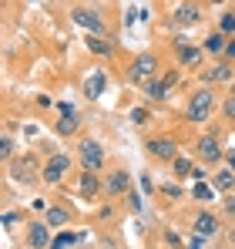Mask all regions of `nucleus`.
<instances>
[{"mask_svg":"<svg viewBox=\"0 0 235 249\" xmlns=\"http://www.w3.org/2000/svg\"><path fill=\"white\" fill-rule=\"evenodd\" d=\"M218 108V98H215V88H198L195 94L188 98L185 105V118L192 124H205L212 118V111Z\"/></svg>","mask_w":235,"mask_h":249,"instance_id":"nucleus-1","label":"nucleus"},{"mask_svg":"<svg viewBox=\"0 0 235 249\" xmlns=\"http://www.w3.org/2000/svg\"><path fill=\"white\" fill-rule=\"evenodd\" d=\"M78 168L81 172H91V175H101V168H104V148H101L98 138L84 135L78 142Z\"/></svg>","mask_w":235,"mask_h":249,"instance_id":"nucleus-2","label":"nucleus"},{"mask_svg":"<svg viewBox=\"0 0 235 249\" xmlns=\"http://www.w3.org/2000/svg\"><path fill=\"white\" fill-rule=\"evenodd\" d=\"M71 24L84 27L87 34L108 37V24H104V17L98 14V7H71Z\"/></svg>","mask_w":235,"mask_h":249,"instance_id":"nucleus-3","label":"nucleus"},{"mask_svg":"<svg viewBox=\"0 0 235 249\" xmlns=\"http://www.w3.org/2000/svg\"><path fill=\"white\" fill-rule=\"evenodd\" d=\"M71 165H74V162H71V155L54 152V155L40 165V182H44V185H61V182H64V175L71 172Z\"/></svg>","mask_w":235,"mask_h":249,"instance_id":"nucleus-4","label":"nucleus"},{"mask_svg":"<svg viewBox=\"0 0 235 249\" xmlns=\"http://www.w3.org/2000/svg\"><path fill=\"white\" fill-rule=\"evenodd\" d=\"M155 71H158L155 54H138V57L131 61V68H128V81L131 84H148L155 78Z\"/></svg>","mask_w":235,"mask_h":249,"instance_id":"nucleus-5","label":"nucleus"},{"mask_svg":"<svg viewBox=\"0 0 235 249\" xmlns=\"http://www.w3.org/2000/svg\"><path fill=\"white\" fill-rule=\"evenodd\" d=\"M7 175H10L14 182H24V185L37 182V178H40V172H37V159H34V155H20V159H14V162L7 165Z\"/></svg>","mask_w":235,"mask_h":249,"instance_id":"nucleus-6","label":"nucleus"},{"mask_svg":"<svg viewBox=\"0 0 235 249\" xmlns=\"http://www.w3.org/2000/svg\"><path fill=\"white\" fill-rule=\"evenodd\" d=\"M145 148H148V155L158 159V162H175V159H178V142H175L171 135H155V138H148Z\"/></svg>","mask_w":235,"mask_h":249,"instance_id":"nucleus-7","label":"nucleus"},{"mask_svg":"<svg viewBox=\"0 0 235 249\" xmlns=\"http://www.w3.org/2000/svg\"><path fill=\"white\" fill-rule=\"evenodd\" d=\"M101 189H104V199L128 196V192H131V175H128L124 168H111V172L101 178Z\"/></svg>","mask_w":235,"mask_h":249,"instance_id":"nucleus-8","label":"nucleus"},{"mask_svg":"<svg viewBox=\"0 0 235 249\" xmlns=\"http://www.w3.org/2000/svg\"><path fill=\"white\" fill-rule=\"evenodd\" d=\"M195 152H198V159L205 162V165H215L225 152H222V142H218V135H201L198 138V145H195Z\"/></svg>","mask_w":235,"mask_h":249,"instance_id":"nucleus-9","label":"nucleus"},{"mask_svg":"<svg viewBox=\"0 0 235 249\" xmlns=\"http://www.w3.org/2000/svg\"><path fill=\"white\" fill-rule=\"evenodd\" d=\"M192 232L205 236V239L218 236V232H222V226H218V215H215V212H208V209H201V212L195 215V222H192Z\"/></svg>","mask_w":235,"mask_h":249,"instance_id":"nucleus-10","label":"nucleus"},{"mask_svg":"<svg viewBox=\"0 0 235 249\" xmlns=\"http://www.w3.org/2000/svg\"><path fill=\"white\" fill-rule=\"evenodd\" d=\"M78 196L84 202H94V199H101L104 196V189H101V178L98 175H91V172H81L78 175Z\"/></svg>","mask_w":235,"mask_h":249,"instance_id":"nucleus-11","label":"nucleus"},{"mask_svg":"<svg viewBox=\"0 0 235 249\" xmlns=\"http://www.w3.org/2000/svg\"><path fill=\"white\" fill-rule=\"evenodd\" d=\"M171 20H175V27H192V24H198V20H201V10H198V3L185 0V3H178V7H175Z\"/></svg>","mask_w":235,"mask_h":249,"instance_id":"nucleus-12","label":"nucleus"},{"mask_svg":"<svg viewBox=\"0 0 235 249\" xmlns=\"http://www.w3.org/2000/svg\"><path fill=\"white\" fill-rule=\"evenodd\" d=\"M104 91H108V74H104V68H98V71H91L87 81H84V98H87V101H98Z\"/></svg>","mask_w":235,"mask_h":249,"instance_id":"nucleus-13","label":"nucleus"},{"mask_svg":"<svg viewBox=\"0 0 235 249\" xmlns=\"http://www.w3.org/2000/svg\"><path fill=\"white\" fill-rule=\"evenodd\" d=\"M229 78H232V64H229V61L198 71V81H201V84H218V81H229Z\"/></svg>","mask_w":235,"mask_h":249,"instance_id":"nucleus-14","label":"nucleus"},{"mask_svg":"<svg viewBox=\"0 0 235 249\" xmlns=\"http://www.w3.org/2000/svg\"><path fill=\"white\" fill-rule=\"evenodd\" d=\"M27 246L31 249H47L50 246V226H47V222H31V229H27Z\"/></svg>","mask_w":235,"mask_h":249,"instance_id":"nucleus-15","label":"nucleus"},{"mask_svg":"<svg viewBox=\"0 0 235 249\" xmlns=\"http://www.w3.org/2000/svg\"><path fill=\"white\" fill-rule=\"evenodd\" d=\"M78 128H81V115L71 108V111H64L57 122H54V131L61 135V138H71V135H78Z\"/></svg>","mask_w":235,"mask_h":249,"instance_id":"nucleus-16","label":"nucleus"},{"mask_svg":"<svg viewBox=\"0 0 235 249\" xmlns=\"http://www.w3.org/2000/svg\"><path fill=\"white\" fill-rule=\"evenodd\" d=\"M84 44H87V51H91V54H98V57H111V54H115V44H111V37L87 34V37H84Z\"/></svg>","mask_w":235,"mask_h":249,"instance_id":"nucleus-17","label":"nucleus"},{"mask_svg":"<svg viewBox=\"0 0 235 249\" xmlns=\"http://www.w3.org/2000/svg\"><path fill=\"white\" fill-rule=\"evenodd\" d=\"M44 222L50 226V229H61V226H67L71 222V212L64 206H47V212H44Z\"/></svg>","mask_w":235,"mask_h":249,"instance_id":"nucleus-18","label":"nucleus"},{"mask_svg":"<svg viewBox=\"0 0 235 249\" xmlns=\"http://www.w3.org/2000/svg\"><path fill=\"white\" fill-rule=\"evenodd\" d=\"M175 54H178V64H185V68H198V61H201V51L198 47H188V44L175 47Z\"/></svg>","mask_w":235,"mask_h":249,"instance_id":"nucleus-19","label":"nucleus"},{"mask_svg":"<svg viewBox=\"0 0 235 249\" xmlns=\"http://www.w3.org/2000/svg\"><path fill=\"white\" fill-rule=\"evenodd\" d=\"M212 185H215L218 192H225V196H229V192L235 189V172H232V168H222V172H215Z\"/></svg>","mask_w":235,"mask_h":249,"instance_id":"nucleus-20","label":"nucleus"},{"mask_svg":"<svg viewBox=\"0 0 235 249\" xmlns=\"http://www.w3.org/2000/svg\"><path fill=\"white\" fill-rule=\"evenodd\" d=\"M225 44H229V37H225L222 31H215V34H208V37L201 41V47L212 51V54H225Z\"/></svg>","mask_w":235,"mask_h":249,"instance_id":"nucleus-21","label":"nucleus"},{"mask_svg":"<svg viewBox=\"0 0 235 249\" xmlns=\"http://www.w3.org/2000/svg\"><path fill=\"white\" fill-rule=\"evenodd\" d=\"M145 94H148L151 101H165V98H168V84L161 81V78H151V81L145 84Z\"/></svg>","mask_w":235,"mask_h":249,"instance_id":"nucleus-22","label":"nucleus"},{"mask_svg":"<svg viewBox=\"0 0 235 249\" xmlns=\"http://www.w3.org/2000/svg\"><path fill=\"white\" fill-rule=\"evenodd\" d=\"M192 196H195L198 202H215V199H218V189H215V185H195Z\"/></svg>","mask_w":235,"mask_h":249,"instance_id":"nucleus-23","label":"nucleus"},{"mask_svg":"<svg viewBox=\"0 0 235 249\" xmlns=\"http://www.w3.org/2000/svg\"><path fill=\"white\" fill-rule=\"evenodd\" d=\"M171 172H175V178H188V175H192V162H188L185 155H178V159L171 162Z\"/></svg>","mask_w":235,"mask_h":249,"instance_id":"nucleus-24","label":"nucleus"},{"mask_svg":"<svg viewBox=\"0 0 235 249\" xmlns=\"http://www.w3.org/2000/svg\"><path fill=\"white\" fill-rule=\"evenodd\" d=\"M0 159H3V165L14 162V138H3L0 142Z\"/></svg>","mask_w":235,"mask_h":249,"instance_id":"nucleus-25","label":"nucleus"},{"mask_svg":"<svg viewBox=\"0 0 235 249\" xmlns=\"http://www.w3.org/2000/svg\"><path fill=\"white\" fill-rule=\"evenodd\" d=\"M74 243H78V236H74V232H61V236L50 243V249H64V246H74Z\"/></svg>","mask_w":235,"mask_h":249,"instance_id":"nucleus-26","label":"nucleus"},{"mask_svg":"<svg viewBox=\"0 0 235 249\" xmlns=\"http://www.w3.org/2000/svg\"><path fill=\"white\" fill-rule=\"evenodd\" d=\"M148 118H151L148 108H131V122L134 124H148Z\"/></svg>","mask_w":235,"mask_h":249,"instance_id":"nucleus-27","label":"nucleus"},{"mask_svg":"<svg viewBox=\"0 0 235 249\" xmlns=\"http://www.w3.org/2000/svg\"><path fill=\"white\" fill-rule=\"evenodd\" d=\"M222 115H225L229 122H235V98H232V94H229V98L222 101Z\"/></svg>","mask_w":235,"mask_h":249,"instance_id":"nucleus-28","label":"nucleus"},{"mask_svg":"<svg viewBox=\"0 0 235 249\" xmlns=\"http://www.w3.org/2000/svg\"><path fill=\"white\" fill-rule=\"evenodd\" d=\"M222 209H225V215H229V219H235V192H229V196H225Z\"/></svg>","mask_w":235,"mask_h":249,"instance_id":"nucleus-29","label":"nucleus"},{"mask_svg":"<svg viewBox=\"0 0 235 249\" xmlns=\"http://www.w3.org/2000/svg\"><path fill=\"white\" fill-rule=\"evenodd\" d=\"M222 34H235V14H225L222 17Z\"/></svg>","mask_w":235,"mask_h":249,"instance_id":"nucleus-30","label":"nucleus"},{"mask_svg":"<svg viewBox=\"0 0 235 249\" xmlns=\"http://www.w3.org/2000/svg\"><path fill=\"white\" fill-rule=\"evenodd\" d=\"M201 246H205V236L192 232V239H188V246H185V249H201Z\"/></svg>","mask_w":235,"mask_h":249,"instance_id":"nucleus-31","label":"nucleus"},{"mask_svg":"<svg viewBox=\"0 0 235 249\" xmlns=\"http://www.w3.org/2000/svg\"><path fill=\"white\" fill-rule=\"evenodd\" d=\"M161 81L168 84V91H171V88H175V84H178V71H168V74H165V78H161Z\"/></svg>","mask_w":235,"mask_h":249,"instance_id":"nucleus-32","label":"nucleus"},{"mask_svg":"<svg viewBox=\"0 0 235 249\" xmlns=\"http://www.w3.org/2000/svg\"><path fill=\"white\" fill-rule=\"evenodd\" d=\"M225 61H235V37H229V44H225Z\"/></svg>","mask_w":235,"mask_h":249,"instance_id":"nucleus-33","label":"nucleus"},{"mask_svg":"<svg viewBox=\"0 0 235 249\" xmlns=\"http://www.w3.org/2000/svg\"><path fill=\"white\" fill-rule=\"evenodd\" d=\"M225 243H229V246L235 249V222H232V226H229V229H225Z\"/></svg>","mask_w":235,"mask_h":249,"instance_id":"nucleus-34","label":"nucleus"},{"mask_svg":"<svg viewBox=\"0 0 235 249\" xmlns=\"http://www.w3.org/2000/svg\"><path fill=\"white\" fill-rule=\"evenodd\" d=\"M128 202H131V209H134V212H138V209H141V199H138V196H134V192H128Z\"/></svg>","mask_w":235,"mask_h":249,"instance_id":"nucleus-35","label":"nucleus"},{"mask_svg":"<svg viewBox=\"0 0 235 249\" xmlns=\"http://www.w3.org/2000/svg\"><path fill=\"white\" fill-rule=\"evenodd\" d=\"M14 222H17V212H7V215H3V226H7V229H10V226H14Z\"/></svg>","mask_w":235,"mask_h":249,"instance_id":"nucleus-36","label":"nucleus"},{"mask_svg":"<svg viewBox=\"0 0 235 249\" xmlns=\"http://www.w3.org/2000/svg\"><path fill=\"white\" fill-rule=\"evenodd\" d=\"M225 162H229V168L235 172V148H232V152H225Z\"/></svg>","mask_w":235,"mask_h":249,"instance_id":"nucleus-37","label":"nucleus"},{"mask_svg":"<svg viewBox=\"0 0 235 249\" xmlns=\"http://www.w3.org/2000/svg\"><path fill=\"white\" fill-rule=\"evenodd\" d=\"M232 98H235V81H232Z\"/></svg>","mask_w":235,"mask_h":249,"instance_id":"nucleus-38","label":"nucleus"},{"mask_svg":"<svg viewBox=\"0 0 235 249\" xmlns=\"http://www.w3.org/2000/svg\"><path fill=\"white\" fill-rule=\"evenodd\" d=\"M212 3H222V0H212Z\"/></svg>","mask_w":235,"mask_h":249,"instance_id":"nucleus-39","label":"nucleus"},{"mask_svg":"<svg viewBox=\"0 0 235 249\" xmlns=\"http://www.w3.org/2000/svg\"><path fill=\"white\" fill-rule=\"evenodd\" d=\"M81 3H84V0H81ZM87 3H94V0H87Z\"/></svg>","mask_w":235,"mask_h":249,"instance_id":"nucleus-40","label":"nucleus"}]
</instances>
